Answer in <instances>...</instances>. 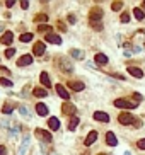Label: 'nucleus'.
Listing matches in <instances>:
<instances>
[{"label":"nucleus","mask_w":145,"mask_h":155,"mask_svg":"<svg viewBox=\"0 0 145 155\" xmlns=\"http://www.w3.org/2000/svg\"><path fill=\"white\" fill-rule=\"evenodd\" d=\"M114 106L123 107V109H135L138 104L133 102V101H130V99H116V101H114Z\"/></svg>","instance_id":"obj_1"},{"label":"nucleus","mask_w":145,"mask_h":155,"mask_svg":"<svg viewBox=\"0 0 145 155\" xmlns=\"http://www.w3.org/2000/svg\"><path fill=\"white\" fill-rule=\"evenodd\" d=\"M101 19H103V9H99V7L91 9V12H89V22H99Z\"/></svg>","instance_id":"obj_2"},{"label":"nucleus","mask_w":145,"mask_h":155,"mask_svg":"<svg viewBox=\"0 0 145 155\" xmlns=\"http://www.w3.org/2000/svg\"><path fill=\"white\" fill-rule=\"evenodd\" d=\"M34 135H36V136H39L41 140H45V142H48V143L53 140L51 138V133H50V131H46V130H41V128L34 130Z\"/></svg>","instance_id":"obj_3"},{"label":"nucleus","mask_w":145,"mask_h":155,"mask_svg":"<svg viewBox=\"0 0 145 155\" xmlns=\"http://www.w3.org/2000/svg\"><path fill=\"white\" fill-rule=\"evenodd\" d=\"M118 121H119L121 124H131L133 121H137V119H135L133 116L130 114V112H121V114L118 116Z\"/></svg>","instance_id":"obj_4"},{"label":"nucleus","mask_w":145,"mask_h":155,"mask_svg":"<svg viewBox=\"0 0 145 155\" xmlns=\"http://www.w3.org/2000/svg\"><path fill=\"white\" fill-rule=\"evenodd\" d=\"M45 49H46V44L43 43V41H36V43H34V49H32V51H34V55H36V56L45 55Z\"/></svg>","instance_id":"obj_5"},{"label":"nucleus","mask_w":145,"mask_h":155,"mask_svg":"<svg viewBox=\"0 0 145 155\" xmlns=\"http://www.w3.org/2000/svg\"><path fill=\"white\" fill-rule=\"evenodd\" d=\"M58 65H60V67L63 65L62 70L65 72V73H70V72H72V63H70L67 58H58Z\"/></svg>","instance_id":"obj_6"},{"label":"nucleus","mask_w":145,"mask_h":155,"mask_svg":"<svg viewBox=\"0 0 145 155\" xmlns=\"http://www.w3.org/2000/svg\"><path fill=\"white\" fill-rule=\"evenodd\" d=\"M31 63H32L31 55H22L21 58L17 60V65H19V67H27V65H31Z\"/></svg>","instance_id":"obj_7"},{"label":"nucleus","mask_w":145,"mask_h":155,"mask_svg":"<svg viewBox=\"0 0 145 155\" xmlns=\"http://www.w3.org/2000/svg\"><path fill=\"white\" fill-rule=\"evenodd\" d=\"M106 143H108L109 147H116V145H118V138L114 136L113 131H108V133H106Z\"/></svg>","instance_id":"obj_8"},{"label":"nucleus","mask_w":145,"mask_h":155,"mask_svg":"<svg viewBox=\"0 0 145 155\" xmlns=\"http://www.w3.org/2000/svg\"><path fill=\"white\" fill-rule=\"evenodd\" d=\"M12 39H14V34H12L11 31H7L4 36L0 37V43L5 44V46H9V44H12Z\"/></svg>","instance_id":"obj_9"},{"label":"nucleus","mask_w":145,"mask_h":155,"mask_svg":"<svg viewBox=\"0 0 145 155\" xmlns=\"http://www.w3.org/2000/svg\"><path fill=\"white\" fill-rule=\"evenodd\" d=\"M128 73L130 75H133V77H137V79H142L143 77V70H140L138 67H128Z\"/></svg>","instance_id":"obj_10"},{"label":"nucleus","mask_w":145,"mask_h":155,"mask_svg":"<svg viewBox=\"0 0 145 155\" xmlns=\"http://www.w3.org/2000/svg\"><path fill=\"white\" fill-rule=\"evenodd\" d=\"M94 119H96V121H101V123H108V121H109V116L106 114V112L96 111V112H94Z\"/></svg>","instance_id":"obj_11"},{"label":"nucleus","mask_w":145,"mask_h":155,"mask_svg":"<svg viewBox=\"0 0 145 155\" xmlns=\"http://www.w3.org/2000/svg\"><path fill=\"white\" fill-rule=\"evenodd\" d=\"M55 89H57V94H58V96H60V97H62V99H65V101H68V97H70V96H68L67 89H65V87H63L62 84H58V85L55 87Z\"/></svg>","instance_id":"obj_12"},{"label":"nucleus","mask_w":145,"mask_h":155,"mask_svg":"<svg viewBox=\"0 0 145 155\" xmlns=\"http://www.w3.org/2000/svg\"><path fill=\"white\" fill-rule=\"evenodd\" d=\"M62 111H63V114L72 116V114H75V106H72L70 102H65V104L62 106Z\"/></svg>","instance_id":"obj_13"},{"label":"nucleus","mask_w":145,"mask_h":155,"mask_svg":"<svg viewBox=\"0 0 145 155\" xmlns=\"http://www.w3.org/2000/svg\"><path fill=\"white\" fill-rule=\"evenodd\" d=\"M39 82H41L45 87H48V89L51 87V82H50V75H48L46 72H43V73L39 75Z\"/></svg>","instance_id":"obj_14"},{"label":"nucleus","mask_w":145,"mask_h":155,"mask_svg":"<svg viewBox=\"0 0 145 155\" xmlns=\"http://www.w3.org/2000/svg\"><path fill=\"white\" fill-rule=\"evenodd\" d=\"M96 140H97V131H91V133L87 135V138L84 140V143H85V145L89 147V145H92L94 142H96Z\"/></svg>","instance_id":"obj_15"},{"label":"nucleus","mask_w":145,"mask_h":155,"mask_svg":"<svg viewBox=\"0 0 145 155\" xmlns=\"http://www.w3.org/2000/svg\"><path fill=\"white\" fill-rule=\"evenodd\" d=\"M46 41H50V43H53V44H60L62 43V37L57 36V34H53V32H50V34H46Z\"/></svg>","instance_id":"obj_16"},{"label":"nucleus","mask_w":145,"mask_h":155,"mask_svg":"<svg viewBox=\"0 0 145 155\" xmlns=\"http://www.w3.org/2000/svg\"><path fill=\"white\" fill-rule=\"evenodd\" d=\"M68 87L72 89V91H75V92H80V91H84V84L82 82H68Z\"/></svg>","instance_id":"obj_17"},{"label":"nucleus","mask_w":145,"mask_h":155,"mask_svg":"<svg viewBox=\"0 0 145 155\" xmlns=\"http://www.w3.org/2000/svg\"><path fill=\"white\" fill-rule=\"evenodd\" d=\"M36 112L39 114V116H46V114H48V107L39 102V104H36Z\"/></svg>","instance_id":"obj_18"},{"label":"nucleus","mask_w":145,"mask_h":155,"mask_svg":"<svg viewBox=\"0 0 145 155\" xmlns=\"http://www.w3.org/2000/svg\"><path fill=\"white\" fill-rule=\"evenodd\" d=\"M96 63H97V65H106V63H108V56L103 55V53L96 55Z\"/></svg>","instance_id":"obj_19"},{"label":"nucleus","mask_w":145,"mask_h":155,"mask_svg":"<svg viewBox=\"0 0 145 155\" xmlns=\"http://www.w3.org/2000/svg\"><path fill=\"white\" fill-rule=\"evenodd\" d=\"M48 124H50V128H51V130H58V128H60V121H58L57 118H50V119H48Z\"/></svg>","instance_id":"obj_20"},{"label":"nucleus","mask_w":145,"mask_h":155,"mask_svg":"<svg viewBox=\"0 0 145 155\" xmlns=\"http://www.w3.org/2000/svg\"><path fill=\"white\" fill-rule=\"evenodd\" d=\"M32 96H36V97H46L48 92L45 91V89H34V91H32Z\"/></svg>","instance_id":"obj_21"},{"label":"nucleus","mask_w":145,"mask_h":155,"mask_svg":"<svg viewBox=\"0 0 145 155\" xmlns=\"http://www.w3.org/2000/svg\"><path fill=\"white\" fill-rule=\"evenodd\" d=\"M70 53H72L73 58H77V60H84V53L80 51V49H72Z\"/></svg>","instance_id":"obj_22"},{"label":"nucleus","mask_w":145,"mask_h":155,"mask_svg":"<svg viewBox=\"0 0 145 155\" xmlns=\"http://www.w3.org/2000/svg\"><path fill=\"white\" fill-rule=\"evenodd\" d=\"M21 41H22V43H29V41H32V34H31V32L21 34Z\"/></svg>","instance_id":"obj_23"},{"label":"nucleus","mask_w":145,"mask_h":155,"mask_svg":"<svg viewBox=\"0 0 145 155\" xmlns=\"http://www.w3.org/2000/svg\"><path fill=\"white\" fill-rule=\"evenodd\" d=\"M133 14H135V17H137V19H138V21H142V19H143V10H142V9H138V7H137V9H133Z\"/></svg>","instance_id":"obj_24"},{"label":"nucleus","mask_w":145,"mask_h":155,"mask_svg":"<svg viewBox=\"0 0 145 155\" xmlns=\"http://www.w3.org/2000/svg\"><path fill=\"white\" fill-rule=\"evenodd\" d=\"M38 31H39V32H46V34H50V32H51V27L48 26V24H41V26L38 27Z\"/></svg>","instance_id":"obj_25"},{"label":"nucleus","mask_w":145,"mask_h":155,"mask_svg":"<svg viewBox=\"0 0 145 155\" xmlns=\"http://www.w3.org/2000/svg\"><path fill=\"white\" fill-rule=\"evenodd\" d=\"M77 126H79V119L77 118H72V119H70V124H68V130H70V131H73Z\"/></svg>","instance_id":"obj_26"},{"label":"nucleus","mask_w":145,"mask_h":155,"mask_svg":"<svg viewBox=\"0 0 145 155\" xmlns=\"http://www.w3.org/2000/svg\"><path fill=\"white\" fill-rule=\"evenodd\" d=\"M34 21L36 22H46L48 21V14H38V16L34 17Z\"/></svg>","instance_id":"obj_27"},{"label":"nucleus","mask_w":145,"mask_h":155,"mask_svg":"<svg viewBox=\"0 0 145 155\" xmlns=\"http://www.w3.org/2000/svg\"><path fill=\"white\" fill-rule=\"evenodd\" d=\"M0 85H5V87H12V82L9 79H4V77H0Z\"/></svg>","instance_id":"obj_28"},{"label":"nucleus","mask_w":145,"mask_h":155,"mask_svg":"<svg viewBox=\"0 0 145 155\" xmlns=\"http://www.w3.org/2000/svg\"><path fill=\"white\" fill-rule=\"evenodd\" d=\"M5 58H12V56H14V55H16V49L14 48H9V49H5Z\"/></svg>","instance_id":"obj_29"},{"label":"nucleus","mask_w":145,"mask_h":155,"mask_svg":"<svg viewBox=\"0 0 145 155\" xmlns=\"http://www.w3.org/2000/svg\"><path fill=\"white\" fill-rule=\"evenodd\" d=\"M121 7H123V2H113V4H111V9H113V10H119Z\"/></svg>","instance_id":"obj_30"},{"label":"nucleus","mask_w":145,"mask_h":155,"mask_svg":"<svg viewBox=\"0 0 145 155\" xmlns=\"http://www.w3.org/2000/svg\"><path fill=\"white\" fill-rule=\"evenodd\" d=\"M2 112H4V114H11V112H12L11 104H4V107H2Z\"/></svg>","instance_id":"obj_31"},{"label":"nucleus","mask_w":145,"mask_h":155,"mask_svg":"<svg viewBox=\"0 0 145 155\" xmlns=\"http://www.w3.org/2000/svg\"><path fill=\"white\" fill-rule=\"evenodd\" d=\"M27 142H29V138H27V136H26V138H24V143H22V147H21V154H19V155H24V154H26V147H27Z\"/></svg>","instance_id":"obj_32"},{"label":"nucleus","mask_w":145,"mask_h":155,"mask_svg":"<svg viewBox=\"0 0 145 155\" xmlns=\"http://www.w3.org/2000/svg\"><path fill=\"white\" fill-rule=\"evenodd\" d=\"M91 26H92V29H96V31H101V29H103L101 22H91Z\"/></svg>","instance_id":"obj_33"},{"label":"nucleus","mask_w":145,"mask_h":155,"mask_svg":"<svg viewBox=\"0 0 145 155\" xmlns=\"http://www.w3.org/2000/svg\"><path fill=\"white\" fill-rule=\"evenodd\" d=\"M119 21H121V22H128V21H130V14H121Z\"/></svg>","instance_id":"obj_34"},{"label":"nucleus","mask_w":145,"mask_h":155,"mask_svg":"<svg viewBox=\"0 0 145 155\" xmlns=\"http://www.w3.org/2000/svg\"><path fill=\"white\" fill-rule=\"evenodd\" d=\"M140 101H142V96H140L138 92H135V94H133V102H137V104H138Z\"/></svg>","instance_id":"obj_35"},{"label":"nucleus","mask_w":145,"mask_h":155,"mask_svg":"<svg viewBox=\"0 0 145 155\" xmlns=\"http://www.w3.org/2000/svg\"><path fill=\"white\" fill-rule=\"evenodd\" d=\"M137 145H138L140 150H145V138L143 140H138V143H137Z\"/></svg>","instance_id":"obj_36"},{"label":"nucleus","mask_w":145,"mask_h":155,"mask_svg":"<svg viewBox=\"0 0 145 155\" xmlns=\"http://www.w3.org/2000/svg\"><path fill=\"white\" fill-rule=\"evenodd\" d=\"M58 29H62V31H67V27H65V24H63L62 21H58Z\"/></svg>","instance_id":"obj_37"},{"label":"nucleus","mask_w":145,"mask_h":155,"mask_svg":"<svg viewBox=\"0 0 145 155\" xmlns=\"http://www.w3.org/2000/svg\"><path fill=\"white\" fill-rule=\"evenodd\" d=\"M0 155H7V148L4 145H0Z\"/></svg>","instance_id":"obj_38"},{"label":"nucleus","mask_w":145,"mask_h":155,"mask_svg":"<svg viewBox=\"0 0 145 155\" xmlns=\"http://www.w3.org/2000/svg\"><path fill=\"white\" fill-rule=\"evenodd\" d=\"M21 7H22V9H27V7H29V4H27L26 0H22V2H21Z\"/></svg>","instance_id":"obj_39"},{"label":"nucleus","mask_w":145,"mask_h":155,"mask_svg":"<svg viewBox=\"0 0 145 155\" xmlns=\"http://www.w3.org/2000/svg\"><path fill=\"white\" fill-rule=\"evenodd\" d=\"M75 21H77V19H75V17H73V16H68V22H72V24H73V22H75Z\"/></svg>","instance_id":"obj_40"},{"label":"nucleus","mask_w":145,"mask_h":155,"mask_svg":"<svg viewBox=\"0 0 145 155\" xmlns=\"http://www.w3.org/2000/svg\"><path fill=\"white\" fill-rule=\"evenodd\" d=\"M142 9H145V2H142Z\"/></svg>","instance_id":"obj_41"},{"label":"nucleus","mask_w":145,"mask_h":155,"mask_svg":"<svg viewBox=\"0 0 145 155\" xmlns=\"http://www.w3.org/2000/svg\"><path fill=\"white\" fill-rule=\"evenodd\" d=\"M99 155H106V154H99Z\"/></svg>","instance_id":"obj_42"}]
</instances>
